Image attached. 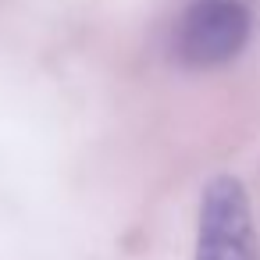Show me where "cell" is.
Wrapping results in <instances>:
<instances>
[{
	"label": "cell",
	"mask_w": 260,
	"mask_h": 260,
	"mask_svg": "<svg viewBox=\"0 0 260 260\" xmlns=\"http://www.w3.org/2000/svg\"><path fill=\"white\" fill-rule=\"evenodd\" d=\"M253 32L242 0H192L175 25V57L185 68H221L235 61Z\"/></svg>",
	"instance_id": "2"
},
{
	"label": "cell",
	"mask_w": 260,
	"mask_h": 260,
	"mask_svg": "<svg viewBox=\"0 0 260 260\" xmlns=\"http://www.w3.org/2000/svg\"><path fill=\"white\" fill-rule=\"evenodd\" d=\"M192 260H260L253 203L239 175H214L203 185Z\"/></svg>",
	"instance_id": "1"
}]
</instances>
